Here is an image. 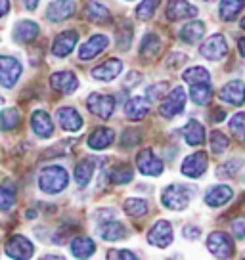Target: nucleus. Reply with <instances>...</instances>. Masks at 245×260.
Returning a JSON list of instances; mask_svg holds the SVG:
<instances>
[{
    "mask_svg": "<svg viewBox=\"0 0 245 260\" xmlns=\"http://www.w3.org/2000/svg\"><path fill=\"white\" fill-rule=\"evenodd\" d=\"M50 84H52V88L62 94H73L79 86V79L73 71H57L50 77Z\"/></svg>",
    "mask_w": 245,
    "mask_h": 260,
    "instance_id": "nucleus-14",
    "label": "nucleus"
},
{
    "mask_svg": "<svg viewBox=\"0 0 245 260\" xmlns=\"http://www.w3.org/2000/svg\"><path fill=\"white\" fill-rule=\"evenodd\" d=\"M182 236L186 237V239H197V237L201 236V230L196 226H186L182 230Z\"/></svg>",
    "mask_w": 245,
    "mask_h": 260,
    "instance_id": "nucleus-47",
    "label": "nucleus"
},
{
    "mask_svg": "<svg viewBox=\"0 0 245 260\" xmlns=\"http://www.w3.org/2000/svg\"><path fill=\"white\" fill-rule=\"evenodd\" d=\"M163 88H165V84L149 86V88H147V98H149V100H157V98H161L163 96Z\"/></svg>",
    "mask_w": 245,
    "mask_h": 260,
    "instance_id": "nucleus-48",
    "label": "nucleus"
},
{
    "mask_svg": "<svg viewBox=\"0 0 245 260\" xmlns=\"http://www.w3.org/2000/svg\"><path fill=\"white\" fill-rule=\"evenodd\" d=\"M109 178H111L113 184H129L134 178V172H132V169L129 165H117L109 172Z\"/></svg>",
    "mask_w": 245,
    "mask_h": 260,
    "instance_id": "nucleus-38",
    "label": "nucleus"
},
{
    "mask_svg": "<svg viewBox=\"0 0 245 260\" xmlns=\"http://www.w3.org/2000/svg\"><path fill=\"white\" fill-rule=\"evenodd\" d=\"M69 184V174L64 167L59 165H50L44 167L39 174V187H41L44 193L56 195L59 191H64Z\"/></svg>",
    "mask_w": 245,
    "mask_h": 260,
    "instance_id": "nucleus-1",
    "label": "nucleus"
},
{
    "mask_svg": "<svg viewBox=\"0 0 245 260\" xmlns=\"http://www.w3.org/2000/svg\"><path fill=\"white\" fill-rule=\"evenodd\" d=\"M228 136H224L222 132L219 130H215L211 134V151L212 153H222V151H226V147H228Z\"/></svg>",
    "mask_w": 245,
    "mask_h": 260,
    "instance_id": "nucleus-41",
    "label": "nucleus"
},
{
    "mask_svg": "<svg viewBox=\"0 0 245 260\" xmlns=\"http://www.w3.org/2000/svg\"><path fill=\"white\" fill-rule=\"evenodd\" d=\"M125 212L129 214V216H144L147 212V201L146 199H142V197H129L127 201H125Z\"/></svg>",
    "mask_w": 245,
    "mask_h": 260,
    "instance_id": "nucleus-36",
    "label": "nucleus"
},
{
    "mask_svg": "<svg viewBox=\"0 0 245 260\" xmlns=\"http://www.w3.org/2000/svg\"><path fill=\"white\" fill-rule=\"evenodd\" d=\"M21 121V113L16 107H8L0 113V130H12L16 128L17 124Z\"/></svg>",
    "mask_w": 245,
    "mask_h": 260,
    "instance_id": "nucleus-37",
    "label": "nucleus"
},
{
    "mask_svg": "<svg viewBox=\"0 0 245 260\" xmlns=\"http://www.w3.org/2000/svg\"><path fill=\"white\" fill-rule=\"evenodd\" d=\"M109 46V39H107L106 35H92L88 41L84 42L79 50V57L81 59H92V57H96L98 54H102L104 50Z\"/></svg>",
    "mask_w": 245,
    "mask_h": 260,
    "instance_id": "nucleus-15",
    "label": "nucleus"
},
{
    "mask_svg": "<svg viewBox=\"0 0 245 260\" xmlns=\"http://www.w3.org/2000/svg\"><path fill=\"white\" fill-rule=\"evenodd\" d=\"M230 128L234 134H245V113H236L230 119Z\"/></svg>",
    "mask_w": 245,
    "mask_h": 260,
    "instance_id": "nucleus-45",
    "label": "nucleus"
},
{
    "mask_svg": "<svg viewBox=\"0 0 245 260\" xmlns=\"http://www.w3.org/2000/svg\"><path fill=\"white\" fill-rule=\"evenodd\" d=\"M212 122H221V121H224V119H226V111H224V109H215V111H212Z\"/></svg>",
    "mask_w": 245,
    "mask_h": 260,
    "instance_id": "nucleus-49",
    "label": "nucleus"
},
{
    "mask_svg": "<svg viewBox=\"0 0 245 260\" xmlns=\"http://www.w3.org/2000/svg\"><path fill=\"white\" fill-rule=\"evenodd\" d=\"M42 260H64V258H59V256H44Z\"/></svg>",
    "mask_w": 245,
    "mask_h": 260,
    "instance_id": "nucleus-54",
    "label": "nucleus"
},
{
    "mask_svg": "<svg viewBox=\"0 0 245 260\" xmlns=\"http://www.w3.org/2000/svg\"><path fill=\"white\" fill-rule=\"evenodd\" d=\"M79 42V32L77 31H64L56 37V41L52 44V54L57 57H66L69 56L73 48Z\"/></svg>",
    "mask_w": 245,
    "mask_h": 260,
    "instance_id": "nucleus-13",
    "label": "nucleus"
},
{
    "mask_svg": "<svg viewBox=\"0 0 245 260\" xmlns=\"http://www.w3.org/2000/svg\"><path fill=\"white\" fill-rule=\"evenodd\" d=\"M98 234L104 241H117L125 237V226L119 222H106L98 228Z\"/></svg>",
    "mask_w": 245,
    "mask_h": 260,
    "instance_id": "nucleus-32",
    "label": "nucleus"
},
{
    "mask_svg": "<svg viewBox=\"0 0 245 260\" xmlns=\"http://www.w3.org/2000/svg\"><path fill=\"white\" fill-rule=\"evenodd\" d=\"M194 193H196V187L184 186V184H171L163 189L161 203L171 211H184L192 201Z\"/></svg>",
    "mask_w": 245,
    "mask_h": 260,
    "instance_id": "nucleus-2",
    "label": "nucleus"
},
{
    "mask_svg": "<svg viewBox=\"0 0 245 260\" xmlns=\"http://www.w3.org/2000/svg\"><path fill=\"white\" fill-rule=\"evenodd\" d=\"M86 107H88L90 113H94L100 119H109L115 111V100L113 96H107V94H90L86 100Z\"/></svg>",
    "mask_w": 245,
    "mask_h": 260,
    "instance_id": "nucleus-6",
    "label": "nucleus"
},
{
    "mask_svg": "<svg viewBox=\"0 0 245 260\" xmlns=\"http://www.w3.org/2000/svg\"><path fill=\"white\" fill-rule=\"evenodd\" d=\"M4 251H6V254H8L10 258H14V260H29L35 252V245L31 243L27 237L14 236L8 243H6Z\"/></svg>",
    "mask_w": 245,
    "mask_h": 260,
    "instance_id": "nucleus-7",
    "label": "nucleus"
},
{
    "mask_svg": "<svg viewBox=\"0 0 245 260\" xmlns=\"http://www.w3.org/2000/svg\"><path fill=\"white\" fill-rule=\"evenodd\" d=\"M190 96H192V102L197 104V106H207L212 98V88L211 84H194L190 88Z\"/></svg>",
    "mask_w": 245,
    "mask_h": 260,
    "instance_id": "nucleus-35",
    "label": "nucleus"
},
{
    "mask_svg": "<svg viewBox=\"0 0 245 260\" xmlns=\"http://www.w3.org/2000/svg\"><path fill=\"white\" fill-rule=\"evenodd\" d=\"M31 126H33V132L39 138H50V136L54 134L52 117H50L46 111H42V109H37V111L31 115Z\"/></svg>",
    "mask_w": 245,
    "mask_h": 260,
    "instance_id": "nucleus-20",
    "label": "nucleus"
},
{
    "mask_svg": "<svg viewBox=\"0 0 245 260\" xmlns=\"http://www.w3.org/2000/svg\"><path fill=\"white\" fill-rule=\"evenodd\" d=\"M132 42V27L129 21H122V25L117 27V46L119 50H129Z\"/></svg>",
    "mask_w": 245,
    "mask_h": 260,
    "instance_id": "nucleus-39",
    "label": "nucleus"
},
{
    "mask_svg": "<svg viewBox=\"0 0 245 260\" xmlns=\"http://www.w3.org/2000/svg\"><path fill=\"white\" fill-rule=\"evenodd\" d=\"M96 252V245L90 237H75L71 241V254L79 260H86Z\"/></svg>",
    "mask_w": 245,
    "mask_h": 260,
    "instance_id": "nucleus-26",
    "label": "nucleus"
},
{
    "mask_svg": "<svg viewBox=\"0 0 245 260\" xmlns=\"http://www.w3.org/2000/svg\"><path fill=\"white\" fill-rule=\"evenodd\" d=\"M205 35V23L203 21H190L180 29V39L186 44H196L203 39Z\"/></svg>",
    "mask_w": 245,
    "mask_h": 260,
    "instance_id": "nucleus-27",
    "label": "nucleus"
},
{
    "mask_svg": "<svg viewBox=\"0 0 245 260\" xmlns=\"http://www.w3.org/2000/svg\"><path fill=\"white\" fill-rule=\"evenodd\" d=\"M122 71V61L121 59H106V61H102L98 67H94L92 69V79H96V81H102V82H109L117 79Z\"/></svg>",
    "mask_w": 245,
    "mask_h": 260,
    "instance_id": "nucleus-12",
    "label": "nucleus"
},
{
    "mask_svg": "<svg viewBox=\"0 0 245 260\" xmlns=\"http://www.w3.org/2000/svg\"><path fill=\"white\" fill-rule=\"evenodd\" d=\"M232 232L237 239H243L245 237V214L237 216L236 220H232Z\"/></svg>",
    "mask_w": 245,
    "mask_h": 260,
    "instance_id": "nucleus-46",
    "label": "nucleus"
},
{
    "mask_svg": "<svg viewBox=\"0 0 245 260\" xmlns=\"http://www.w3.org/2000/svg\"><path fill=\"white\" fill-rule=\"evenodd\" d=\"M94 171H96V161H94L92 157L82 159V161L77 162V167H75V182L82 187L88 186L92 176H94Z\"/></svg>",
    "mask_w": 245,
    "mask_h": 260,
    "instance_id": "nucleus-25",
    "label": "nucleus"
},
{
    "mask_svg": "<svg viewBox=\"0 0 245 260\" xmlns=\"http://www.w3.org/2000/svg\"><path fill=\"white\" fill-rule=\"evenodd\" d=\"M140 142V132L136 128H127L125 132H122L121 136V146L125 147H132L136 146Z\"/></svg>",
    "mask_w": 245,
    "mask_h": 260,
    "instance_id": "nucleus-43",
    "label": "nucleus"
},
{
    "mask_svg": "<svg viewBox=\"0 0 245 260\" xmlns=\"http://www.w3.org/2000/svg\"><path fill=\"white\" fill-rule=\"evenodd\" d=\"M172 239H174V234H172V226L171 222H167V220H159L156 222L151 230L147 232V241L151 245H156L159 249H165V247H169L172 243Z\"/></svg>",
    "mask_w": 245,
    "mask_h": 260,
    "instance_id": "nucleus-8",
    "label": "nucleus"
},
{
    "mask_svg": "<svg viewBox=\"0 0 245 260\" xmlns=\"http://www.w3.org/2000/svg\"><path fill=\"white\" fill-rule=\"evenodd\" d=\"M57 121H59V126L67 132H79L84 124L81 113L75 107H59L57 109Z\"/></svg>",
    "mask_w": 245,
    "mask_h": 260,
    "instance_id": "nucleus-16",
    "label": "nucleus"
},
{
    "mask_svg": "<svg viewBox=\"0 0 245 260\" xmlns=\"http://www.w3.org/2000/svg\"><path fill=\"white\" fill-rule=\"evenodd\" d=\"M237 46H239V52H241V56L245 57V37H241V39L237 41Z\"/></svg>",
    "mask_w": 245,
    "mask_h": 260,
    "instance_id": "nucleus-53",
    "label": "nucleus"
},
{
    "mask_svg": "<svg viewBox=\"0 0 245 260\" xmlns=\"http://www.w3.org/2000/svg\"><path fill=\"white\" fill-rule=\"evenodd\" d=\"M84 14H86V17H88L92 23H107V21H111L109 10H107L104 4L96 2V0L88 2V6H86V10H84Z\"/></svg>",
    "mask_w": 245,
    "mask_h": 260,
    "instance_id": "nucleus-29",
    "label": "nucleus"
},
{
    "mask_svg": "<svg viewBox=\"0 0 245 260\" xmlns=\"http://www.w3.org/2000/svg\"><path fill=\"white\" fill-rule=\"evenodd\" d=\"M39 37V25L31 19H21L14 27V41L17 42H31Z\"/></svg>",
    "mask_w": 245,
    "mask_h": 260,
    "instance_id": "nucleus-24",
    "label": "nucleus"
},
{
    "mask_svg": "<svg viewBox=\"0 0 245 260\" xmlns=\"http://www.w3.org/2000/svg\"><path fill=\"white\" fill-rule=\"evenodd\" d=\"M221 100L230 106H241L245 102V84L241 81H230L221 88Z\"/></svg>",
    "mask_w": 245,
    "mask_h": 260,
    "instance_id": "nucleus-18",
    "label": "nucleus"
},
{
    "mask_svg": "<svg viewBox=\"0 0 245 260\" xmlns=\"http://www.w3.org/2000/svg\"><path fill=\"white\" fill-rule=\"evenodd\" d=\"M16 186L6 180V182H2L0 184V211L6 212L10 211L14 205H16Z\"/></svg>",
    "mask_w": 245,
    "mask_h": 260,
    "instance_id": "nucleus-31",
    "label": "nucleus"
},
{
    "mask_svg": "<svg viewBox=\"0 0 245 260\" xmlns=\"http://www.w3.org/2000/svg\"><path fill=\"white\" fill-rule=\"evenodd\" d=\"M107 260H138L136 254L127 249H111L107 251Z\"/></svg>",
    "mask_w": 245,
    "mask_h": 260,
    "instance_id": "nucleus-44",
    "label": "nucleus"
},
{
    "mask_svg": "<svg viewBox=\"0 0 245 260\" xmlns=\"http://www.w3.org/2000/svg\"><path fill=\"white\" fill-rule=\"evenodd\" d=\"M194 16H197V8L192 6L188 0H169L167 17L171 21H180V19H188Z\"/></svg>",
    "mask_w": 245,
    "mask_h": 260,
    "instance_id": "nucleus-19",
    "label": "nucleus"
},
{
    "mask_svg": "<svg viewBox=\"0 0 245 260\" xmlns=\"http://www.w3.org/2000/svg\"><path fill=\"white\" fill-rule=\"evenodd\" d=\"M232 187L226 186V184H217V186H212L207 189V193H205V203L209 205V207H222V205H226L232 199Z\"/></svg>",
    "mask_w": 245,
    "mask_h": 260,
    "instance_id": "nucleus-21",
    "label": "nucleus"
},
{
    "mask_svg": "<svg viewBox=\"0 0 245 260\" xmlns=\"http://www.w3.org/2000/svg\"><path fill=\"white\" fill-rule=\"evenodd\" d=\"M75 14V2L73 0H54L46 10V17L52 23L57 21H66L67 17Z\"/></svg>",
    "mask_w": 245,
    "mask_h": 260,
    "instance_id": "nucleus-17",
    "label": "nucleus"
},
{
    "mask_svg": "<svg viewBox=\"0 0 245 260\" xmlns=\"http://www.w3.org/2000/svg\"><path fill=\"white\" fill-rule=\"evenodd\" d=\"M184 107H186V92H184L182 86H176V88H172L165 96V100L161 102V106H159V113L165 119H172V117L182 113Z\"/></svg>",
    "mask_w": 245,
    "mask_h": 260,
    "instance_id": "nucleus-3",
    "label": "nucleus"
},
{
    "mask_svg": "<svg viewBox=\"0 0 245 260\" xmlns=\"http://www.w3.org/2000/svg\"><path fill=\"white\" fill-rule=\"evenodd\" d=\"M2 104H4V98L0 96V106H2Z\"/></svg>",
    "mask_w": 245,
    "mask_h": 260,
    "instance_id": "nucleus-55",
    "label": "nucleus"
},
{
    "mask_svg": "<svg viewBox=\"0 0 245 260\" xmlns=\"http://www.w3.org/2000/svg\"><path fill=\"white\" fill-rule=\"evenodd\" d=\"M243 6L245 0H221V17L224 21H234Z\"/></svg>",
    "mask_w": 245,
    "mask_h": 260,
    "instance_id": "nucleus-34",
    "label": "nucleus"
},
{
    "mask_svg": "<svg viewBox=\"0 0 245 260\" xmlns=\"http://www.w3.org/2000/svg\"><path fill=\"white\" fill-rule=\"evenodd\" d=\"M10 12V0H0V17H4Z\"/></svg>",
    "mask_w": 245,
    "mask_h": 260,
    "instance_id": "nucleus-50",
    "label": "nucleus"
},
{
    "mask_svg": "<svg viewBox=\"0 0 245 260\" xmlns=\"http://www.w3.org/2000/svg\"><path fill=\"white\" fill-rule=\"evenodd\" d=\"M207 249L219 260H228L234 254V241L224 232H215L207 237Z\"/></svg>",
    "mask_w": 245,
    "mask_h": 260,
    "instance_id": "nucleus-4",
    "label": "nucleus"
},
{
    "mask_svg": "<svg viewBox=\"0 0 245 260\" xmlns=\"http://www.w3.org/2000/svg\"><path fill=\"white\" fill-rule=\"evenodd\" d=\"M241 27H243V29H245V17H243V21H241Z\"/></svg>",
    "mask_w": 245,
    "mask_h": 260,
    "instance_id": "nucleus-56",
    "label": "nucleus"
},
{
    "mask_svg": "<svg viewBox=\"0 0 245 260\" xmlns=\"http://www.w3.org/2000/svg\"><path fill=\"white\" fill-rule=\"evenodd\" d=\"M199 52H201V56L207 57V59L217 61V59H221V57L226 56V52H228V42H226V39H224L222 35H212V37H209V39L201 44Z\"/></svg>",
    "mask_w": 245,
    "mask_h": 260,
    "instance_id": "nucleus-11",
    "label": "nucleus"
},
{
    "mask_svg": "<svg viewBox=\"0 0 245 260\" xmlns=\"http://www.w3.org/2000/svg\"><path fill=\"white\" fill-rule=\"evenodd\" d=\"M239 167H241V161L232 159V161L224 162L221 169L217 171V176H221V178H230V176H234V174L239 171Z\"/></svg>",
    "mask_w": 245,
    "mask_h": 260,
    "instance_id": "nucleus-42",
    "label": "nucleus"
},
{
    "mask_svg": "<svg viewBox=\"0 0 245 260\" xmlns=\"http://www.w3.org/2000/svg\"><path fill=\"white\" fill-rule=\"evenodd\" d=\"M125 113L131 121H142L149 113V102L142 96H132L125 106Z\"/></svg>",
    "mask_w": 245,
    "mask_h": 260,
    "instance_id": "nucleus-22",
    "label": "nucleus"
},
{
    "mask_svg": "<svg viewBox=\"0 0 245 260\" xmlns=\"http://www.w3.org/2000/svg\"><path fill=\"white\" fill-rule=\"evenodd\" d=\"M115 216V211L113 209H107V211H100V214H98V218H113Z\"/></svg>",
    "mask_w": 245,
    "mask_h": 260,
    "instance_id": "nucleus-51",
    "label": "nucleus"
},
{
    "mask_svg": "<svg viewBox=\"0 0 245 260\" xmlns=\"http://www.w3.org/2000/svg\"><path fill=\"white\" fill-rule=\"evenodd\" d=\"M182 77H184V81L188 82L190 86H194V84H207L209 79H211L209 71H207L205 67H201V65H196V67L186 69Z\"/></svg>",
    "mask_w": 245,
    "mask_h": 260,
    "instance_id": "nucleus-33",
    "label": "nucleus"
},
{
    "mask_svg": "<svg viewBox=\"0 0 245 260\" xmlns=\"http://www.w3.org/2000/svg\"><path fill=\"white\" fill-rule=\"evenodd\" d=\"M184 140L188 146H201L205 142V128L199 121H192L184 126Z\"/></svg>",
    "mask_w": 245,
    "mask_h": 260,
    "instance_id": "nucleus-28",
    "label": "nucleus"
},
{
    "mask_svg": "<svg viewBox=\"0 0 245 260\" xmlns=\"http://www.w3.org/2000/svg\"><path fill=\"white\" fill-rule=\"evenodd\" d=\"M25 2V8L27 10H35L37 8V4H39V0H23Z\"/></svg>",
    "mask_w": 245,
    "mask_h": 260,
    "instance_id": "nucleus-52",
    "label": "nucleus"
},
{
    "mask_svg": "<svg viewBox=\"0 0 245 260\" xmlns=\"http://www.w3.org/2000/svg\"><path fill=\"white\" fill-rule=\"evenodd\" d=\"M243 260H245V258H243Z\"/></svg>",
    "mask_w": 245,
    "mask_h": 260,
    "instance_id": "nucleus-57",
    "label": "nucleus"
},
{
    "mask_svg": "<svg viewBox=\"0 0 245 260\" xmlns=\"http://www.w3.org/2000/svg\"><path fill=\"white\" fill-rule=\"evenodd\" d=\"M207 165H209V159H207V153L205 151H196V153L188 155L184 162H182V174L188 176V178H199L203 176L205 171H207Z\"/></svg>",
    "mask_w": 245,
    "mask_h": 260,
    "instance_id": "nucleus-9",
    "label": "nucleus"
},
{
    "mask_svg": "<svg viewBox=\"0 0 245 260\" xmlns=\"http://www.w3.org/2000/svg\"><path fill=\"white\" fill-rule=\"evenodd\" d=\"M161 50V41L159 37L154 35V32H147L146 37L142 39V44H140V56L149 59V57H156Z\"/></svg>",
    "mask_w": 245,
    "mask_h": 260,
    "instance_id": "nucleus-30",
    "label": "nucleus"
},
{
    "mask_svg": "<svg viewBox=\"0 0 245 260\" xmlns=\"http://www.w3.org/2000/svg\"><path fill=\"white\" fill-rule=\"evenodd\" d=\"M136 165H138V171L146 176H159L165 169L163 161L151 149H142L136 157Z\"/></svg>",
    "mask_w": 245,
    "mask_h": 260,
    "instance_id": "nucleus-10",
    "label": "nucleus"
},
{
    "mask_svg": "<svg viewBox=\"0 0 245 260\" xmlns=\"http://www.w3.org/2000/svg\"><path fill=\"white\" fill-rule=\"evenodd\" d=\"M21 63L12 56H0V84L4 88H14L21 77Z\"/></svg>",
    "mask_w": 245,
    "mask_h": 260,
    "instance_id": "nucleus-5",
    "label": "nucleus"
},
{
    "mask_svg": "<svg viewBox=\"0 0 245 260\" xmlns=\"http://www.w3.org/2000/svg\"><path fill=\"white\" fill-rule=\"evenodd\" d=\"M159 2H161V0H142V2L138 4V8H136V16H138V19L147 21L149 17L156 14Z\"/></svg>",
    "mask_w": 245,
    "mask_h": 260,
    "instance_id": "nucleus-40",
    "label": "nucleus"
},
{
    "mask_svg": "<svg viewBox=\"0 0 245 260\" xmlns=\"http://www.w3.org/2000/svg\"><path fill=\"white\" fill-rule=\"evenodd\" d=\"M115 140V132L113 128H107V126H100V128H96L92 134L88 136V146L92 147V149H106V147H109L111 144H113Z\"/></svg>",
    "mask_w": 245,
    "mask_h": 260,
    "instance_id": "nucleus-23",
    "label": "nucleus"
}]
</instances>
